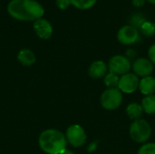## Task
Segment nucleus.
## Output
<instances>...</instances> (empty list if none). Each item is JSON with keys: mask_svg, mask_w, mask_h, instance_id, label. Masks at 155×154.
Masks as SVG:
<instances>
[{"mask_svg": "<svg viewBox=\"0 0 155 154\" xmlns=\"http://www.w3.org/2000/svg\"><path fill=\"white\" fill-rule=\"evenodd\" d=\"M34 30L37 36L42 39H48L53 34L52 25L44 18H40L34 22Z\"/></svg>", "mask_w": 155, "mask_h": 154, "instance_id": "obj_10", "label": "nucleus"}, {"mask_svg": "<svg viewBox=\"0 0 155 154\" xmlns=\"http://www.w3.org/2000/svg\"><path fill=\"white\" fill-rule=\"evenodd\" d=\"M17 59H18V61L23 65H25V66L32 65L35 62V60H36L35 54L31 50H29V49H23V50H21L18 53Z\"/></svg>", "mask_w": 155, "mask_h": 154, "instance_id": "obj_13", "label": "nucleus"}, {"mask_svg": "<svg viewBox=\"0 0 155 154\" xmlns=\"http://www.w3.org/2000/svg\"><path fill=\"white\" fill-rule=\"evenodd\" d=\"M126 113L130 119L136 121V120L141 119L143 110V107L141 104H139L137 103H132L128 104V106L126 108Z\"/></svg>", "mask_w": 155, "mask_h": 154, "instance_id": "obj_14", "label": "nucleus"}, {"mask_svg": "<svg viewBox=\"0 0 155 154\" xmlns=\"http://www.w3.org/2000/svg\"><path fill=\"white\" fill-rule=\"evenodd\" d=\"M132 68L134 70V74H136L137 76H141L143 78L147 77V76H151V74L153 72V63L146 58L136 59L134 62Z\"/></svg>", "mask_w": 155, "mask_h": 154, "instance_id": "obj_9", "label": "nucleus"}, {"mask_svg": "<svg viewBox=\"0 0 155 154\" xmlns=\"http://www.w3.org/2000/svg\"><path fill=\"white\" fill-rule=\"evenodd\" d=\"M117 39L123 44H132L139 39V32L130 25H124L117 33Z\"/></svg>", "mask_w": 155, "mask_h": 154, "instance_id": "obj_8", "label": "nucleus"}, {"mask_svg": "<svg viewBox=\"0 0 155 154\" xmlns=\"http://www.w3.org/2000/svg\"><path fill=\"white\" fill-rule=\"evenodd\" d=\"M8 14L18 21H36L45 14V9L35 0H11L7 5Z\"/></svg>", "mask_w": 155, "mask_h": 154, "instance_id": "obj_1", "label": "nucleus"}, {"mask_svg": "<svg viewBox=\"0 0 155 154\" xmlns=\"http://www.w3.org/2000/svg\"><path fill=\"white\" fill-rule=\"evenodd\" d=\"M145 3V0H133V4L135 6H142Z\"/></svg>", "mask_w": 155, "mask_h": 154, "instance_id": "obj_25", "label": "nucleus"}, {"mask_svg": "<svg viewBox=\"0 0 155 154\" xmlns=\"http://www.w3.org/2000/svg\"><path fill=\"white\" fill-rule=\"evenodd\" d=\"M107 70H108V66L106 65L104 62L95 61L90 65L88 74L92 78L99 79L107 74Z\"/></svg>", "mask_w": 155, "mask_h": 154, "instance_id": "obj_11", "label": "nucleus"}, {"mask_svg": "<svg viewBox=\"0 0 155 154\" xmlns=\"http://www.w3.org/2000/svg\"><path fill=\"white\" fill-rule=\"evenodd\" d=\"M136 56V53L134 50H132V49H129L127 52H126V57L130 60L131 58H134Z\"/></svg>", "mask_w": 155, "mask_h": 154, "instance_id": "obj_24", "label": "nucleus"}, {"mask_svg": "<svg viewBox=\"0 0 155 154\" xmlns=\"http://www.w3.org/2000/svg\"><path fill=\"white\" fill-rule=\"evenodd\" d=\"M132 68L130 60L124 55H114L113 56L108 64V69L111 73L116 74L117 75H124L128 74Z\"/></svg>", "mask_w": 155, "mask_h": 154, "instance_id": "obj_5", "label": "nucleus"}, {"mask_svg": "<svg viewBox=\"0 0 155 154\" xmlns=\"http://www.w3.org/2000/svg\"><path fill=\"white\" fill-rule=\"evenodd\" d=\"M148 55H149L150 61H151L153 64H155V44H153L149 48Z\"/></svg>", "mask_w": 155, "mask_h": 154, "instance_id": "obj_22", "label": "nucleus"}, {"mask_svg": "<svg viewBox=\"0 0 155 154\" xmlns=\"http://www.w3.org/2000/svg\"><path fill=\"white\" fill-rule=\"evenodd\" d=\"M97 0H71L74 6L79 9H88L95 5Z\"/></svg>", "mask_w": 155, "mask_h": 154, "instance_id": "obj_19", "label": "nucleus"}, {"mask_svg": "<svg viewBox=\"0 0 155 154\" xmlns=\"http://www.w3.org/2000/svg\"><path fill=\"white\" fill-rule=\"evenodd\" d=\"M142 107L144 113L148 114L155 113V95L151 94L145 96L142 101Z\"/></svg>", "mask_w": 155, "mask_h": 154, "instance_id": "obj_15", "label": "nucleus"}, {"mask_svg": "<svg viewBox=\"0 0 155 154\" xmlns=\"http://www.w3.org/2000/svg\"><path fill=\"white\" fill-rule=\"evenodd\" d=\"M148 2H150V3H152V4H155V0H147Z\"/></svg>", "mask_w": 155, "mask_h": 154, "instance_id": "obj_27", "label": "nucleus"}, {"mask_svg": "<svg viewBox=\"0 0 155 154\" xmlns=\"http://www.w3.org/2000/svg\"><path fill=\"white\" fill-rule=\"evenodd\" d=\"M66 143L65 136L54 129L44 131L39 137V146L45 153L61 154L66 150Z\"/></svg>", "mask_w": 155, "mask_h": 154, "instance_id": "obj_2", "label": "nucleus"}, {"mask_svg": "<svg viewBox=\"0 0 155 154\" xmlns=\"http://www.w3.org/2000/svg\"><path fill=\"white\" fill-rule=\"evenodd\" d=\"M139 89L143 94L151 95L155 93V78L153 76H147L143 78L139 84Z\"/></svg>", "mask_w": 155, "mask_h": 154, "instance_id": "obj_12", "label": "nucleus"}, {"mask_svg": "<svg viewBox=\"0 0 155 154\" xmlns=\"http://www.w3.org/2000/svg\"><path fill=\"white\" fill-rule=\"evenodd\" d=\"M138 154H155V143H150L143 145L139 149Z\"/></svg>", "mask_w": 155, "mask_h": 154, "instance_id": "obj_20", "label": "nucleus"}, {"mask_svg": "<svg viewBox=\"0 0 155 154\" xmlns=\"http://www.w3.org/2000/svg\"><path fill=\"white\" fill-rule=\"evenodd\" d=\"M139 84L140 80L136 74L134 73H128L121 76L119 80V84H118V89L126 93H132L139 88Z\"/></svg>", "mask_w": 155, "mask_h": 154, "instance_id": "obj_7", "label": "nucleus"}, {"mask_svg": "<svg viewBox=\"0 0 155 154\" xmlns=\"http://www.w3.org/2000/svg\"><path fill=\"white\" fill-rule=\"evenodd\" d=\"M140 30L143 34H144L146 36H153V34H155V24H153L151 21L146 20L142 25Z\"/></svg>", "mask_w": 155, "mask_h": 154, "instance_id": "obj_18", "label": "nucleus"}, {"mask_svg": "<svg viewBox=\"0 0 155 154\" xmlns=\"http://www.w3.org/2000/svg\"><path fill=\"white\" fill-rule=\"evenodd\" d=\"M123 101L122 92L118 88H108L101 95V104L108 111L117 109Z\"/></svg>", "mask_w": 155, "mask_h": 154, "instance_id": "obj_4", "label": "nucleus"}, {"mask_svg": "<svg viewBox=\"0 0 155 154\" xmlns=\"http://www.w3.org/2000/svg\"><path fill=\"white\" fill-rule=\"evenodd\" d=\"M70 5H72L71 0H56V5H57L61 10L66 9Z\"/></svg>", "mask_w": 155, "mask_h": 154, "instance_id": "obj_21", "label": "nucleus"}, {"mask_svg": "<svg viewBox=\"0 0 155 154\" xmlns=\"http://www.w3.org/2000/svg\"><path fill=\"white\" fill-rule=\"evenodd\" d=\"M66 141L74 147H81L86 142V133L78 124L71 125L65 133Z\"/></svg>", "mask_w": 155, "mask_h": 154, "instance_id": "obj_6", "label": "nucleus"}, {"mask_svg": "<svg viewBox=\"0 0 155 154\" xmlns=\"http://www.w3.org/2000/svg\"><path fill=\"white\" fill-rule=\"evenodd\" d=\"M96 148H97V143L94 142V143H90V144L88 145L87 151H88L89 152H94V151L96 150Z\"/></svg>", "mask_w": 155, "mask_h": 154, "instance_id": "obj_23", "label": "nucleus"}, {"mask_svg": "<svg viewBox=\"0 0 155 154\" xmlns=\"http://www.w3.org/2000/svg\"><path fill=\"white\" fill-rule=\"evenodd\" d=\"M119 80V75L110 72L104 76V84L108 88H118Z\"/></svg>", "mask_w": 155, "mask_h": 154, "instance_id": "obj_17", "label": "nucleus"}, {"mask_svg": "<svg viewBox=\"0 0 155 154\" xmlns=\"http://www.w3.org/2000/svg\"><path fill=\"white\" fill-rule=\"evenodd\" d=\"M152 134V129L148 122L143 119L134 121L130 126V136L138 143L147 142Z\"/></svg>", "mask_w": 155, "mask_h": 154, "instance_id": "obj_3", "label": "nucleus"}, {"mask_svg": "<svg viewBox=\"0 0 155 154\" xmlns=\"http://www.w3.org/2000/svg\"><path fill=\"white\" fill-rule=\"evenodd\" d=\"M146 21V17L144 16L143 14L142 13H134L131 15L130 19H129V23L130 25L134 26V28H136L137 30L141 28L142 25Z\"/></svg>", "mask_w": 155, "mask_h": 154, "instance_id": "obj_16", "label": "nucleus"}, {"mask_svg": "<svg viewBox=\"0 0 155 154\" xmlns=\"http://www.w3.org/2000/svg\"><path fill=\"white\" fill-rule=\"evenodd\" d=\"M61 154H74L73 152H71V151H68V150H65V151H64Z\"/></svg>", "mask_w": 155, "mask_h": 154, "instance_id": "obj_26", "label": "nucleus"}]
</instances>
